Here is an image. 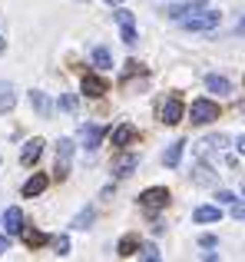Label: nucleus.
Listing matches in <instances>:
<instances>
[{
	"label": "nucleus",
	"instance_id": "nucleus-7",
	"mask_svg": "<svg viewBox=\"0 0 245 262\" xmlns=\"http://www.w3.org/2000/svg\"><path fill=\"white\" fill-rule=\"evenodd\" d=\"M202 7H209V0H182V4H173V7H169L166 17L169 20H182V17H189V13L202 10Z\"/></svg>",
	"mask_w": 245,
	"mask_h": 262
},
{
	"label": "nucleus",
	"instance_id": "nucleus-27",
	"mask_svg": "<svg viewBox=\"0 0 245 262\" xmlns=\"http://www.w3.org/2000/svg\"><path fill=\"white\" fill-rule=\"evenodd\" d=\"M226 143H229V136H222V133H219V136H209L206 146H209V149H226Z\"/></svg>",
	"mask_w": 245,
	"mask_h": 262
},
{
	"label": "nucleus",
	"instance_id": "nucleus-24",
	"mask_svg": "<svg viewBox=\"0 0 245 262\" xmlns=\"http://www.w3.org/2000/svg\"><path fill=\"white\" fill-rule=\"evenodd\" d=\"M113 17H116L119 20V27H129V24H133V10H126V7H116V13H113Z\"/></svg>",
	"mask_w": 245,
	"mask_h": 262
},
{
	"label": "nucleus",
	"instance_id": "nucleus-36",
	"mask_svg": "<svg viewBox=\"0 0 245 262\" xmlns=\"http://www.w3.org/2000/svg\"><path fill=\"white\" fill-rule=\"evenodd\" d=\"M106 4H113V7H119V4H122V0H106Z\"/></svg>",
	"mask_w": 245,
	"mask_h": 262
},
{
	"label": "nucleus",
	"instance_id": "nucleus-15",
	"mask_svg": "<svg viewBox=\"0 0 245 262\" xmlns=\"http://www.w3.org/2000/svg\"><path fill=\"white\" fill-rule=\"evenodd\" d=\"M182 149H186V143H182V140L169 143V146H166V153H162V163H166L169 169H176V166H179V160H182Z\"/></svg>",
	"mask_w": 245,
	"mask_h": 262
},
{
	"label": "nucleus",
	"instance_id": "nucleus-18",
	"mask_svg": "<svg viewBox=\"0 0 245 262\" xmlns=\"http://www.w3.org/2000/svg\"><path fill=\"white\" fill-rule=\"evenodd\" d=\"M206 86H209V93H232V83H229L226 77H219V73H209L206 77Z\"/></svg>",
	"mask_w": 245,
	"mask_h": 262
},
{
	"label": "nucleus",
	"instance_id": "nucleus-34",
	"mask_svg": "<svg viewBox=\"0 0 245 262\" xmlns=\"http://www.w3.org/2000/svg\"><path fill=\"white\" fill-rule=\"evenodd\" d=\"M235 149H239V153L245 156V136H239V143H235Z\"/></svg>",
	"mask_w": 245,
	"mask_h": 262
},
{
	"label": "nucleus",
	"instance_id": "nucleus-35",
	"mask_svg": "<svg viewBox=\"0 0 245 262\" xmlns=\"http://www.w3.org/2000/svg\"><path fill=\"white\" fill-rule=\"evenodd\" d=\"M235 30H239V33H242V37H245V17L239 20V27H235Z\"/></svg>",
	"mask_w": 245,
	"mask_h": 262
},
{
	"label": "nucleus",
	"instance_id": "nucleus-11",
	"mask_svg": "<svg viewBox=\"0 0 245 262\" xmlns=\"http://www.w3.org/2000/svg\"><path fill=\"white\" fill-rule=\"evenodd\" d=\"M46 186H50V179H46V173H33V176L23 183V189H20V192H23V199H33V196H40V192H43Z\"/></svg>",
	"mask_w": 245,
	"mask_h": 262
},
{
	"label": "nucleus",
	"instance_id": "nucleus-19",
	"mask_svg": "<svg viewBox=\"0 0 245 262\" xmlns=\"http://www.w3.org/2000/svg\"><path fill=\"white\" fill-rule=\"evenodd\" d=\"M116 252H119L122 259L136 256V252H139V236H122V239H119V246H116Z\"/></svg>",
	"mask_w": 245,
	"mask_h": 262
},
{
	"label": "nucleus",
	"instance_id": "nucleus-14",
	"mask_svg": "<svg viewBox=\"0 0 245 262\" xmlns=\"http://www.w3.org/2000/svg\"><path fill=\"white\" fill-rule=\"evenodd\" d=\"M136 169H139V156L126 153V156H119V160H116V166H113V173H116V176H133Z\"/></svg>",
	"mask_w": 245,
	"mask_h": 262
},
{
	"label": "nucleus",
	"instance_id": "nucleus-33",
	"mask_svg": "<svg viewBox=\"0 0 245 262\" xmlns=\"http://www.w3.org/2000/svg\"><path fill=\"white\" fill-rule=\"evenodd\" d=\"M7 246H10V236H0V256L7 252Z\"/></svg>",
	"mask_w": 245,
	"mask_h": 262
},
{
	"label": "nucleus",
	"instance_id": "nucleus-3",
	"mask_svg": "<svg viewBox=\"0 0 245 262\" xmlns=\"http://www.w3.org/2000/svg\"><path fill=\"white\" fill-rule=\"evenodd\" d=\"M166 203H169V189H166V186H149V189L139 192V206L149 209V212L166 209Z\"/></svg>",
	"mask_w": 245,
	"mask_h": 262
},
{
	"label": "nucleus",
	"instance_id": "nucleus-5",
	"mask_svg": "<svg viewBox=\"0 0 245 262\" xmlns=\"http://www.w3.org/2000/svg\"><path fill=\"white\" fill-rule=\"evenodd\" d=\"M182 113H186V106H182L179 96H169V100L159 106V120L166 123V126H176V123H182Z\"/></svg>",
	"mask_w": 245,
	"mask_h": 262
},
{
	"label": "nucleus",
	"instance_id": "nucleus-32",
	"mask_svg": "<svg viewBox=\"0 0 245 262\" xmlns=\"http://www.w3.org/2000/svg\"><path fill=\"white\" fill-rule=\"evenodd\" d=\"M232 216H235V219H242V223H245V206H242V203H235V206H232Z\"/></svg>",
	"mask_w": 245,
	"mask_h": 262
},
{
	"label": "nucleus",
	"instance_id": "nucleus-21",
	"mask_svg": "<svg viewBox=\"0 0 245 262\" xmlns=\"http://www.w3.org/2000/svg\"><path fill=\"white\" fill-rule=\"evenodd\" d=\"M93 63H96L100 70H113V53L106 50V47H96V50H93Z\"/></svg>",
	"mask_w": 245,
	"mask_h": 262
},
{
	"label": "nucleus",
	"instance_id": "nucleus-17",
	"mask_svg": "<svg viewBox=\"0 0 245 262\" xmlns=\"http://www.w3.org/2000/svg\"><path fill=\"white\" fill-rule=\"evenodd\" d=\"M30 106L33 110H37V113L40 116H50V100H46V93H43V90H30Z\"/></svg>",
	"mask_w": 245,
	"mask_h": 262
},
{
	"label": "nucleus",
	"instance_id": "nucleus-30",
	"mask_svg": "<svg viewBox=\"0 0 245 262\" xmlns=\"http://www.w3.org/2000/svg\"><path fill=\"white\" fill-rule=\"evenodd\" d=\"M122 43H129V47L136 43V27H133V24H129V27H122Z\"/></svg>",
	"mask_w": 245,
	"mask_h": 262
},
{
	"label": "nucleus",
	"instance_id": "nucleus-2",
	"mask_svg": "<svg viewBox=\"0 0 245 262\" xmlns=\"http://www.w3.org/2000/svg\"><path fill=\"white\" fill-rule=\"evenodd\" d=\"M189 116H192V123H199V126H206V123H212V120H219V103H212V100H192V106H189Z\"/></svg>",
	"mask_w": 245,
	"mask_h": 262
},
{
	"label": "nucleus",
	"instance_id": "nucleus-20",
	"mask_svg": "<svg viewBox=\"0 0 245 262\" xmlns=\"http://www.w3.org/2000/svg\"><path fill=\"white\" fill-rule=\"evenodd\" d=\"M192 179H195L199 186H215V183H219V176H215V173H212L209 166H202V163H199V166L192 169Z\"/></svg>",
	"mask_w": 245,
	"mask_h": 262
},
{
	"label": "nucleus",
	"instance_id": "nucleus-10",
	"mask_svg": "<svg viewBox=\"0 0 245 262\" xmlns=\"http://www.w3.org/2000/svg\"><path fill=\"white\" fill-rule=\"evenodd\" d=\"M80 86H83V93H86V96H93V100H100V96L106 93V80L100 77V73H86Z\"/></svg>",
	"mask_w": 245,
	"mask_h": 262
},
{
	"label": "nucleus",
	"instance_id": "nucleus-23",
	"mask_svg": "<svg viewBox=\"0 0 245 262\" xmlns=\"http://www.w3.org/2000/svg\"><path fill=\"white\" fill-rule=\"evenodd\" d=\"M90 223H93V209H83L77 219H73V229H90Z\"/></svg>",
	"mask_w": 245,
	"mask_h": 262
},
{
	"label": "nucleus",
	"instance_id": "nucleus-1",
	"mask_svg": "<svg viewBox=\"0 0 245 262\" xmlns=\"http://www.w3.org/2000/svg\"><path fill=\"white\" fill-rule=\"evenodd\" d=\"M186 30H192V33H209V30H215V27L222 24V13L219 10H209V7H202V10H195V13H189V17H182L179 20Z\"/></svg>",
	"mask_w": 245,
	"mask_h": 262
},
{
	"label": "nucleus",
	"instance_id": "nucleus-37",
	"mask_svg": "<svg viewBox=\"0 0 245 262\" xmlns=\"http://www.w3.org/2000/svg\"><path fill=\"white\" fill-rule=\"evenodd\" d=\"M0 53H4V40H0Z\"/></svg>",
	"mask_w": 245,
	"mask_h": 262
},
{
	"label": "nucleus",
	"instance_id": "nucleus-12",
	"mask_svg": "<svg viewBox=\"0 0 245 262\" xmlns=\"http://www.w3.org/2000/svg\"><path fill=\"white\" fill-rule=\"evenodd\" d=\"M13 106H17V90H13V83L0 80V116H4V113H10Z\"/></svg>",
	"mask_w": 245,
	"mask_h": 262
},
{
	"label": "nucleus",
	"instance_id": "nucleus-16",
	"mask_svg": "<svg viewBox=\"0 0 245 262\" xmlns=\"http://www.w3.org/2000/svg\"><path fill=\"white\" fill-rule=\"evenodd\" d=\"M219 219H222L219 206H199V209L192 212V223H219Z\"/></svg>",
	"mask_w": 245,
	"mask_h": 262
},
{
	"label": "nucleus",
	"instance_id": "nucleus-8",
	"mask_svg": "<svg viewBox=\"0 0 245 262\" xmlns=\"http://www.w3.org/2000/svg\"><path fill=\"white\" fill-rule=\"evenodd\" d=\"M43 146H46V143L40 140V136L27 140V143H23V149H20V163H23V166H33V163L43 156Z\"/></svg>",
	"mask_w": 245,
	"mask_h": 262
},
{
	"label": "nucleus",
	"instance_id": "nucleus-25",
	"mask_svg": "<svg viewBox=\"0 0 245 262\" xmlns=\"http://www.w3.org/2000/svg\"><path fill=\"white\" fill-rule=\"evenodd\" d=\"M53 249H57V256H70V239L57 236V239H53Z\"/></svg>",
	"mask_w": 245,
	"mask_h": 262
},
{
	"label": "nucleus",
	"instance_id": "nucleus-28",
	"mask_svg": "<svg viewBox=\"0 0 245 262\" xmlns=\"http://www.w3.org/2000/svg\"><path fill=\"white\" fill-rule=\"evenodd\" d=\"M142 259H149V262H156V259H159V249H156V246H153V243H146V246H142Z\"/></svg>",
	"mask_w": 245,
	"mask_h": 262
},
{
	"label": "nucleus",
	"instance_id": "nucleus-13",
	"mask_svg": "<svg viewBox=\"0 0 245 262\" xmlns=\"http://www.w3.org/2000/svg\"><path fill=\"white\" fill-rule=\"evenodd\" d=\"M133 140H136V126L133 123H119V126L113 129V146H129Z\"/></svg>",
	"mask_w": 245,
	"mask_h": 262
},
{
	"label": "nucleus",
	"instance_id": "nucleus-29",
	"mask_svg": "<svg viewBox=\"0 0 245 262\" xmlns=\"http://www.w3.org/2000/svg\"><path fill=\"white\" fill-rule=\"evenodd\" d=\"M215 199H219L222 206H235V192H229V189H219V196H215Z\"/></svg>",
	"mask_w": 245,
	"mask_h": 262
},
{
	"label": "nucleus",
	"instance_id": "nucleus-4",
	"mask_svg": "<svg viewBox=\"0 0 245 262\" xmlns=\"http://www.w3.org/2000/svg\"><path fill=\"white\" fill-rule=\"evenodd\" d=\"M70 163H73V140H60L57 143V166H53V176L66 179L70 176Z\"/></svg>",
	"mask_w": 245,
	"mask_h": 262
},
{
	"label": "nucleus",
	"instance_id": "nucleus-26",
	"mask_svg": "<svg viewBox=\"0 0 245 262\" xmlns=\"http://www.w3.org/2000/svg\"><path fill=\"white\" fill-rule=\"evenodd\" d=\"M60 110L73 113V110H77V96H73V93H63V96H60Z\"/></svg>",
	"mask_w": 245,
	"mask_h": 262
},
{
	"label": "nucleus",
	"instance_id": "nucleus-31",
	"mask_svg": "<svg viewBox=\"0 0 245 262\" xmlns=\"http://www.w3.org/2000/svg\"><path fill=\"white\" fill-rule=\"evenodd\" d=\"M199 246H206V249H215V236H199Z\"/></svg>",
	"mask_w": 245,
	"mask_h": 262
},
{
	"label": "nucleus",
	"instance_id": "nucleus-22",
	"mask_svg": "<svg viewBox=\"0 0 245 262\" xmlns=\"http://www.w3.org/2000/svg\"><path fill=\"white\" fill-rule=\"evenodd\" d=\"M20 236H23V243L30 246V249H40V246L46 243V236H43V232H37V229H23Z\"/></svg>",
	"mask_w": 245,
	"mask_h": 262
},
{
	"label": "nucleus",
	"instance_id": "nucleus-6",
	"mask_svg": "<svg viewBox=\"0 0 245 262\" xmlns=\"http://www.w3.org/2000/svg\"><path fill=\"white\" fill-rule=\"evenodd\" d=\"M103 136H106V126H96V123H86L83 129H80V140H83V149H96L100 143H103Z\"/></svg>",
	"mask_w": 245,
	"mask_h": 262
},
{
	"label": "nucleus",
	"instance_id": "nucleus-9",
	"mask_svg": "<svg viewBox=\"0 0 245 262\" xmlns=\"http://www.w3.org/2000/svg\"><path fill=\"white\" fill-rule=\"evenodd\" d=\"M4 232L7 236H20V232H23V209H20V206H10V209L4 212Z\"/></svg>",
	"mask_w": 245,
	"mask_h": 262
},
{
	"label": "nucleus",
	"instance_id": "nucleus-38",
	"mask_svg": "<svg viewBox=\"0 0 245 262\" xmlns=\"http://www.w3.org/2000/svg\"><path fill=\"white\" fill-rule=\"evenodd\" d=\"M0 229H4V219H0Z\"/></svg>",
	"mask_w": 245,
	"mask_h": 262
},
{
	"label": "nucleus",
	"instance_id": "nucleus-39",
	"mask_svg": "<svg viewBox=\"0 0 245 262\" xmlns=\"http://www.w3.org/2000/svg\"><path fill=\"white\" fill-rule=\"evenodd\" d=\"M242 192H245V183H242Z\"/></svg>",
	"mask_w": 245,
	"mask_h": 262
}]
</instances>
